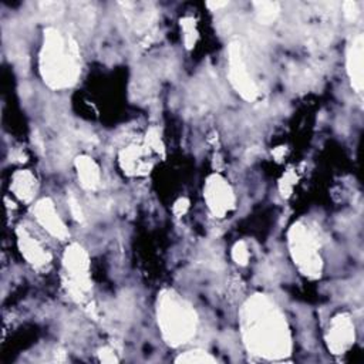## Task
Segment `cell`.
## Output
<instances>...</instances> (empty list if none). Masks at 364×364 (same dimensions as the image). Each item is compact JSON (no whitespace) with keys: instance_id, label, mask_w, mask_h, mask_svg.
Listing matches in <instances>:
<instances>
[{"instance_id":"6da1fadb","label":"cell","mask_w":364,"mask_h":364,"mask_svg":"<svg viewBox=\"0 0 364 364\" xmlns=\"http://www.w3.org/2000/svg\"><path fill=\"white\" fill-rule=\"evenodd\" d=\"M240 328L247 350L259 357L277 360L290 354V331L283 313L266 296L255 294L240 310Z\"/></svg>"},{"instance_id":"7a4b0ae2","label":"cell","mask_w":364,"mask_h":364,"mask_svg":"<svg viewBox=\"0 0 364 364\" xmlns=\"http://www.w3.org/2000/svg\"><path fill=\"white\" fill-rule=\"evenodd\" d=\"M40 70L44 81L51 88L73 85L80 74L77 44L55 30L44 31V43L40 54Z\"/></svg>"},{"instance_id":"3957f363","label":"cell","mask_w":364,"mask_h":364,"mask_svg":"<svg viewBox=\"0 0 364 364\" xmlns=\"http://www.w3.org/2000/svg\"><path fill=\"white\" fill-rule=\"evenodd\" d=\"M158 326L164 340L178 347L188 343L196 333L198 317L192 306L172 290H165L158 299Z\"/></svg>"},{"instance_id":"277c9868","label":"cell","mask_w":364,"mask_h":364,"mask_svg":"<svg viewBox=\"0 0 364 364\" xmlns=\"http://www.w3.org/2000/svg\"><path fill=\"white\" fill-rule=\"evenodd\" d=\"M290 252L300 272L309 277H317L321 272V257L318 255V237L304 223L293 225L289 232Z\"/></svg>"},{"instance_id":"5b68a950","label":"cell","mask_w":364,"mask_h":364,"mask_svg":"<svg viewBox=\"0 0 364 364\" xmlns=\"http://www.w3.org/2000/svg\"><path fill=\"white\" fill-rule=\"evenodd\" d=\"M229 78L235 90L245 100L253 101L256 98L257 88L247 73L239 41H232L229 46Z\"/></svg>"},{"instance_id":"8992f818","label":"cell","mask_w":364,"mask_h":364,"mask_svg":"<svg viewBox=\"0 0 364 364\" xmlns=\"http://www.w3.org/2000/svg\"><path fill=\"white\" fill-rule=\"evenodd\" d=\"M203 195L209 210L216 218H223L235 206V195L228 182L219 175L208 178Z\"/></svg>"},{"instance_id":"52a82bcc","label":"cell","mask_w":364,"mask_h":364,"mask_svg":"<svg viewBox=\"0 0 364 364\" xmlns=\"http://www.w3.org/2000/svg\"><path fill=\"white\" fill-rule=\"evenodd\" d=\"M64 266L70 274L73 290L82 293L90 289L88 257L78 245H73L67 249L64 256Z\"/></svg>"},{"instance_id":"ba28073f","label":"cell","mask_w":364,"mask_h":364,"mask_svg":"<svg viewBox=\"0 0 364 364\" xmlns=\"http://www.w3.org/2000/svg\"><path fill=\"white\" fill-rule=\"evenodd\" d=\"M354 343V324L348 314H337L328 327L327 344L334 354H343Z\"/></svg>"},{"instance_id":"9c48e42d","label":"cell","mask_w":364,"mask_h":364,"mask_svg":"<svg viewBox=\"0 0 364 364\" xmlns=\"http://www.w3.org/2000/svg\"><path fill=\"white\" fill-rule=\"evenodd\" d=\"M34 216L38 223L54 237L63 240L68 236V230L63 220L60 219L58 213L54 209L53 202L48 198L38 200L34 206Z\"/></svg>"},{"instance_id":"30bf717a","label":"cell","mask_w":364,"mask_h":364,"mask_svg":"<svg viewBox=\"0 0 364 364\" xmlns=\"http://www.w3.org/2000/svg\"><path fill=\"white\" fill-rule=\"evenodd\" d=\"M363 55H364V40L361 34H357L347 50V73H348L353 88L358 92L363 90V84H364Z\"/></svg>"},{"instance_id":"8fae6325","label":"cell","mask_w":364,"mask_h":364,"mask_svg":"<svg viewBox=\"0 0 364 364\" xmlns=\"http://www.w3.org/2000/svg\"><path fill=\"white\" fill-rule=\"evenodd\" d=\"M18 246L21 249L23 256L34 266H43L48 262V255L44 252V249L34 240L31 236H28L24 230L18 232Z\"/></svg>"},{"instance_id":"7c38bea8","label":"cell","mask_w":364,"mask_h":364,"mask_svg":"<svg viewBox=\"0 0 364 364\" xmlns=\"http://www.w3.org/2000/svg\"><path fill=\"white\" fill-rule=\"evenodd\" d=\"M75 166L81 185L85 189H95L100 182V172L95 162L88 156H80L75 161Z\"/></svg>"},{"instance_id":"4fadbf2b","label":"cell","mask_w":364,"mask_h":364,"mask_svg":"<svg viewBox=\"0 0 364 364\" xmlns=\"http://www.w3.org/2000/svg\"><path fill=\"white\" fill-rule=\"evenodd\" d=\"M34 186H36V179L27 171H20L13 178V191L23 200L31 199Z\"/></svg>"},{"instance_id":"5bb4252c","label":"cell","mask_w":364,"mask_h":364,"mask_svg":"<svg viewBox=\"0 0 364 364\" xmlns=\"http://www.w3.org/2000/svg\"><path fill=\"white\" fill-rule=\"evenodd\" d=\"M256 7V13H257V20L263 24H269L272 23L277 14H279V4L277 3H272V1H259L255 3Z\"/></svg>"},{"instance_id":"9a60e30c","label":"cell","mask_w":364,"mask_h":364,"mask_svg":"<svg viewBox=\"0 0 364 364\" xmlns=\"http://www.w3.org/2000/svg\"><path fill=\"white\" fill-rule=\"evenodd\" d=\"M176 361L188 363V364H208V363H216V358L203 350H191L181 354L176 358Z\"/></svg>"},{"instance_id":"2e32d148","label":"cell","mask_w":364,"mask_h":364,"mask_svg":"<svg viewBox=\"0 0 364 364\" xmlns=\"http://www.w3.org/2000/svg\"><path fill=\"white\" fill-rule=\"evenodd\" d=\"M232 256L236 263L239 264H246L249 260V250L245 245V242H236L233 249H232Z\"/></svg>"},{"instance_id":"e0dca14e","label":"cell","mask_w":364,"mask_h":364,"mask_svg":"<svg viewBox=\"0 0 364 364\" xmlns=\"http://www.w3.org/2000/svg\"><path fill=\"white\" fill-rule=\"evenodd\" d=\"M343 7H344V14H346V17H347L348 20L355 18V16L358 14L357 4H355L354 1H346V3L343 4Z\"/></svg>"},{"instance_id":"ac0fdd59","label":"cell","mask_w":364,"mask_h":364,"mask_svg":"<svg viewBox=\"0 0 364 364\" xmlns=\"http://www.w3.org/2000/svg\"><path fill=\"white\" fill-rule=\"evenodd\" d=\"M68 203H70V208H71V212H73L74 218H75L77 220H81V219H82L81 209H80V205L77 203V200H75V198H74L73 195L68 196Z\"/></svg>"}]
</instances>
